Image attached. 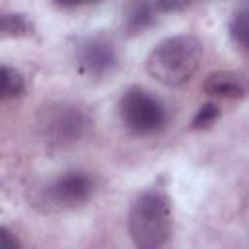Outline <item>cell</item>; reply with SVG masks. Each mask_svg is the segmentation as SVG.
I'll use <instances>...</instances> for the list:
<instances>
[{"label":"cell","mask_w":249,"mask_h":249,"mask_svg":"<svg viewBox=\"0 0 249 249\" xmlns=\"http://www.w3.org/2000/svg\"><path fill=\"white\" fill-rule=\"evenodd\" d=\"M202 56L204 47L195 35H173L150 51L146 70L156 82L167 88H177L196 74Z\"/></svg>","instance_id":"1"},{"label":"cell","mask_w":249,"mask_h":249,"mask_svg":"<svg viewBox=\"0 0 249 249\" xmlns=\"http://www.w3.org/2000/svg\"><path fill=\"white\" fill-rule=\"evenodd\" d=\"M171 204L163 191L150 189L134 198L128 210V233L136 247H163L171 235Z\"/></svg>","instance_id":"2"},{"label":"cell","mask_w":249,"mask_h":249,"mask_svg":"<svg viewBox=\"0 0 249 249\" xmlns=\"http://www.w3.org/2000/svg\"><path fill=\"white\" fill-rule=\"evenodd\" d=\"M119 115L123 124L138 136L156 134L167 123V109L163 101L138 86H132L123 93L119 101Z\"/></svg>","instance_id":"3"},{"label":"cell","mask_w":249,"mask_h":249,"mask_svg":"<svg viewBox=\"0 0 249 249\" xmlns=\"http://www.w3.org/2000/svg\"><path fill=\"white\" fill-rule=\"evenodd\" d=\"M91 126L89 113L76 103H54L45 109L41 119V130L53 146H72L80 142Z\"/></svg>","instance_id":"4"},{"label":"cell","mask_w":249,"mask_h":249,"mask_svg":"<svg viewBox=\"0 0 249 249\" xmlns=\"http://www.w3.org/2000/svg\"><path fill=\"white\" fill-rule=\"evenodd\" d=\"M93 193V181L84 171H66L53 181H49L41 191L37 200L43 204L45 210L58 212V210H74L89 200Z\"/></svg>","instance_id":"5"},{"label":"cell","mask_w":249,"mask_h":249,"mask_svg":"<svg viewBox=\"0 0 249 249\" xmlns=\"http://www.w3.org/2000/svg\"><path fill=\"white\" fill-rule=\"evenodd\" d=\"M76 60L82 72L93 78H101L115 70L119 56H117V49L111 39L103 35H95V37L84 39L78 45Z\"/></svg>","instance_id":"6"},{"label":"cell","mask_w":249,"mask_h":249,"mask_svg":"<svg viewBox=\"0 0 249 249\" xmlns=\"http://www.w3.org/2000/svg\"><path fill=\"white\" fill-rule=\"evenodd\" d=\"M202 91L218 99H241L249 93V80L241 72L218 70L206 76L202 82Z\"/></svg>","instance_id":"7"},{"label":"cell","mask_w":249,"mask_h":249,"mask_svg":"<svg viewBox=\"0 0 249 249\" xmlns=\"http://www.w3.org/2000/svg\"><path fill=\"white\" fill-rule=\"evenodd\" d=\"M160 16L156 8V0H132L124 14V29L128 35H136L146 31L156 23Z\"/></svg>","instance_id":"8"},{"label":"cell","mask_w":249,"mask_h":249,"mask_svg":"<svg viewBox=\"0 0 249 249\" xmlns=\"http://www.w3.org/2000/svg\"><path fill=\"white\" fill-rule=\"evenodd\" d=\"M230 37L243 53H249V6L239 8L230 19Z\"/></svg>","instance_id":"9"},{"label":"cell","mask_w":249,"mask_h":249,"mask_svg":"<svg viewBox=\"0 0 249 249\" xmlns=\"http://www.w3.org/2000/svg\"><path fill=\"white\" fill-rule=\"evenodd\" d=\"M2 35L4 37H29L33 33V23L29 21V18L25 14L19 12H10L2 16V23H0Z\"/></svg>","instance_id":"10"},{"label":"cell","mask_w":249,"mask_h":249,"mask_svg":"<svg viewBox=\"0 0 249 249\" xmlns=\"http://www.w3.org/2000/svg\"><path fill=\"white\" fill-rule=\"evenodd\" d=\"M25 89L23 76L10 66H2V99H14L19 97Z\"/></svg>","instance_id":"11"},{"label":"cell","mask_w":249,"mask_h":249,"mask_svg":"<svg viewBox=\"0 0 249 249\" xmlns=\"http://www.w3.org/2000/svg\"><path fill=\"white\" fill-rule=\"evenodd\" d=\"M218 119H220V107H218V103L208 101V103H204V105H200V107H198L196 115L193 117L191 128H193V130L208 128V126H212Z\"/></svg>","instance_id":"12"},{"label":"cell","mask_w":249,"mask_h":249,"mask_svg":"<svg viewBox=\"0 0 249 249\" xmlns=\"http://www.w3.org/2000/svg\"><path fill=\"white\" fill-rule=\"evenodd\" d=\"M18 245H19L18 239H14L12 233L4 228V230H2V249H16Z\"/></svg>","instance_id":"13"},{"label":"cell","mask_w":249,"mask_h":249,"mask_svg":"<svg viewBox=\"0 0 249 249\" xmlns=\"http://www.w3.org/2000/svg\"><path fill=\"white\" fill-rule=\"evenodd\" d=\"M56 2L62 4V6H88V4L101 2V0H56Z\"/></svg>","instance_id":"14"}]
</instances>
